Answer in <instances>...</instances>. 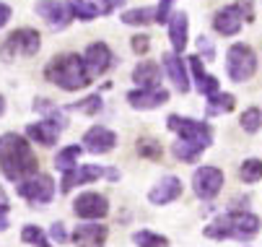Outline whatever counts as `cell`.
Wrapping results in <instances>:
<instances>
[{
	"label": "cell",
	"mask_w": 262,
	"mask_h": 247,
	"mask_svg": "<svg viewBox=\"0 0 262 247\" xmlns=\"http://www.w3.org/2000/svg\"><path fill=\"white\" fill-rule=\"evenodd\" d=\"M73 242H76L78 247H104V242H106V227H101V224L76 227V232H73Z\"/></svg>",
	"instance_id": "obj_18"
},
{
	"label": "cell",
	"mask_w": 262,
	"mask_h": 247,
	"mask_svg": "<svg viewBox=\"0 0 262 247\" xmlns=\"http://www.w3.org/2000/svg\"><path fill=\"white\" fill-rule=\"evenodd\" d=\"M182 195V180L174 177V174H169V177H164L151 193H148V198H151V203L156 205H166L171 200H177Z\"/></svg>",
	"instance_id": "obj_17"
},
{
	"label": "cell",
	"mask_w": 262,
	"mask_h": 247,
	"mask_svg": "<svg viewBox=\"0 0 262 247\" xmlns=\"http://www.w3.org/2000/svg\"><path fill=\"white\" fill-rule=\"evenodd\" d=\"M127 101L133 110H156L169 101V91L161 86L159 89H138V91L127 94Z\"/></svg>",
	"instance_id": "obj_12"
},
{
	"label": "cell",
	"mask_w": 262,
	"mask_h": 247,
	"mask_svg": "<svg viewBox=\"0 0 262 247\" xmlns=\"http://www.w3.org/2000/svg\"><path fill=\"white\" fill-rule=\"evenodd\" d=\"M166 128L171 133L179 135V140H187V143H195L200 149H208L213 140V130L205 122L190 120V117H179V115H169L166 117Z\"/></svg>",
	"instance_id": "obj_5"
},
{
	"label": "cell",
	"mask_w": 262,
	"mask_h": 247,
	"mask_svg": "<svg viewBox=\"0 0 262 247\" xmlns=\"http://www.w3.org/2000/svg\"><path fill=\"white\" fill-rule=\"evenodd\" d=\"M138 154H140V156H145V159L159 161V159H161V154H164V149H161L159 140H154V138H143V140H138Z\"/></svg>",
	"instance_id": "obj_29"
},
{
	"label": "cell",
	"mask_w": 262,
	"mask_h": 247,
	"mask_svg": "<svg viewBox=\"0 0 262 247\" xmlns=\"http://www.w3.org/2000/svg\"><path fill=\"white\" fill-rule=\"evenodd\" d=\"M171 3H174V0H161V3H159V8H156V21H159V24H164V21L171 18V16H169Z\"/></svg>",
	"instance_id": "obj_36"
},
{
	"label": "cell",
	"mask_w": 262,
	"mask_h": 247,
	"mask_svg": "<svg viewBox=\"0 0 262 247\" xmlns=\"http://www.w3.org/2000/svg\"><path fill=\"white\" fill-rule=\"evenodd\" d=\"M68 6H70L73 16H78L81 21H91V18H96V8L89 6L86 0H68Z\"/></svg>",
	"instance_id": "obj_31"
},
{
	"label": "cell",
	"mask_w": 262,
	"mask_h": 247,
	"mask_svg": "<svg viewBox=\"0 0 262 247\" xmlns=\"http://www.w3.org/2000/svg\"><path fill=\"white\" fill-rule=\"evenodd\" d=\"M8 18H11V8H8L6 3H0V29L8 24Z\"/></svg>",
	"instance_id": "obj_40"
},
{
	"label": "cell",
	"mask_w": 262,
	"mask_h": 247,
	"mask_svg": "<svg viewBox=\"0 0 262 247\" xmlns=\"http://www.w3.org/2000/svg\"><path fill=\"white\" fill-rule=\"evenodd\" d=\"M83 63H86L91 76H101L112 65V52H109V47L104 42H94V45H89V50L83 55Z\"/></svg>",
	"instance_id": "obj_15"
},
{
	"label": "cell",
	"mask_w": 262,
	"mask_h": 247,
	"mask_svg": "<svg viewBox=\"0 0 262 247\" xmlns=\"http://www.w3.org/2000/svg\"><path fill=\"white\" fill-rule=\"evenodd\" d=\"M50 234H52V239H57V242H65V239H68V234H65V229H62V224H52V229H50Z\"/></svg>",
	"instance_id": "obj_39"
},
{
	"label": "cell",
	"mask_w": 262,
	"mask_h": 247,
	"mask_svg": "<svg viewBox=\"0 0 262 247\" xmlns=\"http://www.w3.org/2000/svg\"><path fill=\"white\" fill-rule=\"evenodd\" d=\"M78 156H81V146H68V149H62V151L57 154L55 167L65 174V172H70V169L78 167Z\"/></svg>",
	"instance_id": "obj_23"
},
{
	"label": "cell",
	"mask_w": 262,
	"mask_h": 247,
	"mask_svg": "<svg viewBox=\"0 0 262 247\" xmlns=\"http://www.w3.org/2000/svg\"><path fill=\"white\" fill-rule=\"evenodd\" d=\"M133 242H135L138 247H169V239H166V237L154 234V232H148V229L135 232V234H133Z\"/></svg>",
	"instance_id": "obj_25"
},
{
	"label": "cell",
	"mask_w": 262,
	"mask_h": 247,
	"mask_svg": "<svg viewBox=\"0 0 262 247\" xmlns=\"http://www.w3.org/2000/svg\"><path fill=\"white\" fill-rule=\"evenodd\" d=\"M6 211H8V205H3V203H0V232H3V229L8 227V219H6Z\"/></svg>",
	"instance_id": "obj_41"
},
{
	"label": "cell",
	"mask_w": 262,
	"mask_h": 247,
	"mask_svg": "<svg viewBox=\"0 0 262 247\" xmlns=\"http://www.w3.org/2000/svg\"><path fill=\"white\" fill-rule=\"evenodd\" d=\"M36 154L26 138L18 133L0 135V172L13 182H24L36 174Z\"/></svg>",
	"instance_id": "obj_1"
},
{
	"label": "cell",
	"mask_w": 262,
	"mask_h": 247,
	"mask_svg": "<svg viewBox=\"0 0 262 247\" xmlns=\"http://www.w3.org/2000/svg\"><path fill=\"white\" fill-rule=\"evenodd\" d=\"M18 195L26 198L29 203L39 205V203H50L55 198V182L50 174H34V177L18 182Z\"/></svg>",
	"instance_id": "obj_7"
},
{
	"label": "cell",
	"mask_w": 262,
	"mask_h": 247,
	"mask_svg": "<svg viewBox=\"0 0 262 247\" xmlns=\"http://www.w3.org/2000/svg\"><path fill=\"white\" fill-rule=\"evenodd\" d=\"M239 11H242V16H244V21H254V13H252V0H239Z\"/></svg>",
	"instance_id": "obj_38"
},
{
	"label": "cell",
	"mask_w": 262,
	"mask_h": 247,
	"mask_svg": "<svg viewBox=\"0 0 262 247\" xmlns=\"http://www.w3.org/2000/svg\"><path fill=\"white\" fill-rule=\"evenodd\" d=\"M192 188H195L198 198H203V200L215 198L221 193V188H223V172L218 167H200V169H195Z\"/></svg>",
	"instance_id": "obj_8"
},
{
	"label": "cell",
	"mask_w": 262,
	"mask_h": 247,
	"mask_svg": "<svg viewBox=\"0 0 262 247\" xmlns=\"http://www.w3.org/2000/svg\"><path fill=\"white\" fill-rule=\"evenodd\" d=\"M174 156L177 159H182V161H195L205 149H200V146H195V143H187V140H179V143H174Z\"/></svg>",
	"instance_id": "obj_28"
},
{
	"label": "cell",
	"mask_w": 262,
	"mask_h": 247,
	"mask_svg": "<svg viewBox=\"0 0 262 247\" xmlns=\"http://www.w3.org/2000/svg\"><path fill=\"white\" fill-rule=\"evenodd\" d=\"M68 110H76V112H83V115H96V112L101 110V96H99V94L86 96V99H81V101H76V104H70Z\"/></svg>",
	"instance_id": "obj_30"
},
{
	"label": "cell",
	"mask_w": 262,
	"mask_h": 247,
	"mask_svg": "<svg viewBox=\"0 0 262 247\" xmlns=\"http://www.w3.org/2000/svg\"><path fill=\"white\" fill-rule=\"evenodd\" d=\"M242 11H239V6H226V8H221V11H215V16H213V29L218 31V34H223V37H234V34L242 29Z\"/></svg>",
	"instance_id": "obj_14"
},
{
	"label": "cell",
	"mask_w": 262,
	"mask_h": 247,
	"mask_svg": "<svg viewBox=\"0 0 262 247\" xmlns=\"http://www.w3.org/2000/svg\"><path fill=\"white\" fill-rule=\"evenodd\" d=\"M3 110H6V101H3V96H0V115H3Z\"/></svg>",
	"instance_id": "obj_42"
},
{
	"label": "cell",
	"mask_w": 262,
	"mask_h": 247,
	"mask_svg": "<svg viewBox=\"0 0 262 247\" xmlns=\"http://www.w3.org/2000/svg\"><path fill=\"white\" fill-rule=\"evenodd\" d=\"M169 39L174 52H182L187 47V13H171L169 18Z\"/></svg>",
	"instance_id": "obj_21"
},
{
	"label": "cell",
	"mask_w": 262,
	"mask_h": 247,
	"mask_svg": "<svg viewBox=\"0 0 262 247\" xmlns=\"http://www.w3.org/2000/svg\"><path fill=\"white\" fill-rule=\"evenodd\" d=\"M36 13H39L47 21V26L55 29V31L65 29L73 21L70 6L68 3H57V0H39V3H36Z\"/></svg>",
	"instance_id": "obj_9"
},
{
	"label": "cell",
	"mask_w": 262,
	"mask_h": 247,
	"mask_svg": "<svg viewBox=\"0 0 262 247\" xmlns=\"http://www.w3.org/2000/svg\"><path fill=\"white\" fill-rule=\"evenodd\" d=\"M73 211H76V216H81V219H104L106 211H109V203L99 193H83V195L76 198Z\"/></svg>",
	"instance_id": "obj_10"
},
{
	"label": "cell",
	"mask_w": 262,
	"mask_h": 247,
	"mask_svg": "<svg viewBox=\"0 0 262 247\" xmlns=\"http://www.w3.org/2000/svg\"><path fill=\"white\" fill-rule=\"evenodd\" d=\"M122 3L125 0H94V8H96L99 16H109V13H115Z\"/></svg>",
	"instance_id": "obj_34"
},
{
	"label": "cell",
	"mask_w": 262,
	"mask_h": 247,
	"mask_svg": "<svg viewBox=\"0 0 262 247\" xmlns=\"http://www.w3.org/2000/svg\"><path fill=\"white\" fill-rule=\"evenodd\" d=\"M151 21H156V11L154 8H133V11L122 13V24H127V26H145Z\"/></svg>",
	"instance_id": "obj_22"
},
{
	"label": "cell",
	"mask_w": 262,
	"mask_h": 247,
	"mask_svg": "<svg viewBox=\"0 0 262 247\" xmlns=\"http://www.w3.org/2000/svg\"><path fill=\"white\" fill-rule=\"evenodd\" d=\"M159 63L154 60H140L133 70V81L140 86V89H159Z\"/></svg>",
	"instance_id": "obj_19"
},
{
	"label": "cell",
	"mask_w": 262,
	"mask_h": 247,
	"mask_svg": "<svg viewBox=\"0 0 262 247\" xmlns=\"http://www.w3.org/2000/svg\"><path fill=\"white\" fill-rule=\"evenodd\" d=\"M234 96L231 94H215V96H210L208 99V115H221V112H231L234 110Z\"/></svg>",
	"instance_id": "obj_24"
},
{
	"label": "cell",
	"mask_w": 262,
	"mask_h": 247,
	"mask_svg": "<svg viewBox=\"0 0 262 247\" xmlns=\"http://www.w3.org/2000/svg\"><path fill=\"white\" fill-rule=\"evenodd\" d=\"M239 122H242V128H244L247 133H257V130H259V125H262V112L252 107V110H247V112L242 115V120H239Z\"/></svg>",
	"instance_id": "obj_33"
},
{
	"label": "cell",
	"mask_w": 262,
	"mask_h": 247,
	"mask_svg": "<svg viewBox=\"0 0 262 247\" xmlns=\"http://www.w3.org/2000/svg\"><path fill=\"white\" fill-rule=\"evenodd\" d=\"M42 47V37L34 29H16L8 34V39L0 47V57L3 60H16V57H34Z\"/></svg>",
	"instance_id": "obj_4"
},
{
	"label": "cell",
	"mask_w": 262,
	"mask_h": 247,
	"mask_svg": "<svg viewBox=\"0 0 262 247\" xmlns=\"http://www.w3.org/2000/svg\"><path fill=\"white\" fill-rule=\"evenodd\" d=\"M60 125L57 122H50V120H42V122H31L29 128H26V135L31 138V140H36V143H42V146H52L55 140H57V135H60Z\"/></svg>",
	"instance_id": "obj_20"
},
{
	"label": "cell",
	"mask_w": 262,
	"mask_h": 247,
	"mask_svg": "<svg viewBox=\"0 0 262 247\" xmlns=\"http://www.w3.org/2000/svg\"><path fill=\"white\" fill-rule=\"evenodd\" d=\"M21 239H24V242H29V244H34V247H50V242H47V237L42 234V229H39V227H24Z\"/></svg>",
	"instance_id": "obj_32"
},
{
	"label": "cell",
	"mask_w": 262,
	"mask_h": 247,
	"mask_svg": "<svg viewBox=\"0 0 262 247\" xmlns=\"http://www.w3.org/2000/svg\"><path fill=\"white\" fill-rule=\"evenodd\" d=\"M34 110L36 112H45V115H50V122H57L60 128H65V115H62V110L60 107H55V104L50 101V99H39V101H36L34 104Z\"/></svg>",
	"instance_id": "obj_26"
},
{
	"label": "cell",
	"mask_w": 262,
	"mask_h": 247,
	"mask_svg": "<svg viewBox=\"0 0 262 247\" xmlns=\"http://www.w3.org/2000/svg\"><path fill=\"white\" fill-rule=\"evenodd\" d=\"M161 63H164V68H166V73H169L171 84L177 86V91H179V94H187V91H190V81H187V68H184L182 57H179L177 52H166V55L161 57Z\"/></svg>",
	"instance_id": "obj_16"
},
{
	"label": "cell",
	"mask_w": 262,
	"mask_h": 247,
	"mask_svg": "<svg viewBox=\"0 0 262 247\" xmlns=\"http://www.w3.org/2000/svg\"><path fill=\"white\" fill-rule=\"evenodd\" d=\"M133 52H138V55H145L148 52V47H151V37H145V34H138V37H133Z\"/></svg>",
	"instance_id": "obj_35"
},
{
	"label": "cell",
	"mask_w": 262,
	"mask_h": 247,
	"mask_svg": "<svg viewBox=\"0 0 262 247\" xmlns=\"http://www.w3.org/2000/svg\"><path fill=\"white\" fill-rule=\"evenodd\" d=\"M226 70H229V78L236 84H244L254 76L257 70V57L252 52V47L247 45H234L226 55Z\"/></svg>",
	"instance_id": "obj_6"
},
{
	"label": "cell",
	"mask_w": 262,
	"mask_h": 247,
	"mask_svg": "<svg viewBox=\"0 0 262 247\" xmlns=\"http://www.w3.org/2000/svg\"><path fill=\"white\" fill-rule=\"evenodd\" d=\"M259 232V219L247 211H231L218 216L210 227H205V237L210 239H252Z\"/></svg>",
	"instance_id": "obj_3"
},
{
	"label": "cell",
	"mask_w": 262,
	"mask_h": 247,
	"mask_svg": "<svg viewBox=\"0 0 262 247\" xmlns=\"http://www.w3.org/2000/svg\"><path fill=\"white\" fill-rule=\"evenodd\" d=\"M104 174V169L101 167H96V164H78L76 169H70V172H65L62 174V182H60V188H62V193H70L76 185H86V182H94V180H99Z\"/></svg>",
	"instance_id": "obj_13"
},
{
	"label": "cell",
	"mask_w": 262,
	"mask_h": 247,
	"mask_svg": "<svg viewBox=\"0 0 262 247\" xmlns=\"http://www.w3.org/2000/svg\"><path fill=\"white\" fill-rule=\"evenodd\" d=\"M83 143H86V149L91 154H109L112 149L117 146V135L112 133L109 128H104V125H94V128L86 130Z\"/></svg>",
	"instance_id": "obj_11"
},
{
	"label": "cell",
	"mask_w": 262,
	"mask_h": 247,
	"mask_svg": "<svg viewBox=\"0 0 262 247\" xmlns=\"http://www.w3.org/2000/svg\"><path fill=\"white\" fill-rule=\"evenodd\" d=\"M45 76H47V81L57 84L65 91H78V89H86L91 84V73H89L83 57H78V55L52 57L45 68Z\"/></svg>",
	"instance_id": "obj_2"
},
{
	"label": "cell",
	"mask_w": 262,
	"mask_h": 247,
	"mask_svg": "<svg viewBox=\"0 0 262 247\" xmlns=\"http://www.w3.org/2000/svg\"><path fill=\"white\" fill-rule=\"evenodd\" d=\"M198 47H200V52H205V60H213L215 50H213V45H210L208 37H200V39H198Z\"/></svg>",
	"instance_id": "obj_37"
},
{
	"label": "cell",
	"mask_w": 262,
	"mask_h": 247,
	"mask_svg": "<svg viewBox=\"0 0 262 247\" xmlns=\"http://www.w3.org/2000/svg\"><path fill=\"white\" fill-rule=\"evenodd\" d=\"M239 177L244 182H257L262 180V161L259 159H247L242 167H239Z\"/></svg>",
	"instance_id": "obj_27"
}]
</instances>
